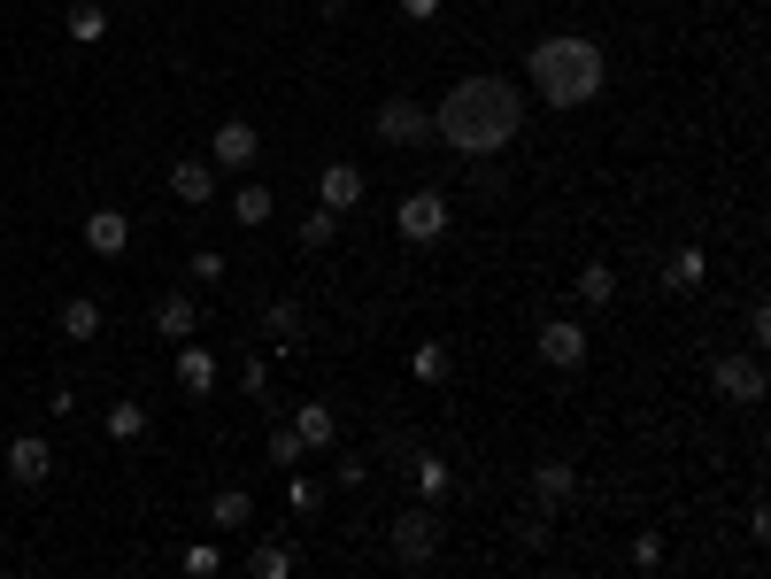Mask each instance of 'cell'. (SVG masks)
<instances>
[{"label": "cell", "instance_id": "cell-3", "mask_svg": "<svg viewBox=\"0 0 771 579\" xmlns=\"http://www.w3.org/2000/svg\"><path fill=\"white\" fill-rule=\"evenodd\" d=\"M394 224H401V239H440V232H448V201H440V194H409Z\"/></svg>", "mask_w": 771, "mask_h": 579}, {"label": "cell", "instance_id": "cell-22", "mask_svg": "<svg viewBox=\"0 0 771 579\" xmlns=\"http://www.w3.org/2000/svg\"><path fill=\"white\" fill-rule=\"evenodd\" d=\"M232 217H239V224H271V194H263V186H239V194H232Z\"/></svg>", "mask_w": 771, "mask_h": 579}, {"label": "cell", "instance_id": "cell-4", "mask_svg": "<svg viewBox=\"0 0 771 579\" xmlns=\"http://www.w3.org/2000/svg\"><path fill=\"white\" fill-rule=\"evenodd\" d=\"M433 549H440V518H433V510H409V518L394 526V556H401V564H424Z\"/></svg>", "mask_w": 771, "mask_h": 579}, {"label": "cell", "instance_id": "cell-25", "mask_svg": "<svg viewBox=\"0 0 771 579\" xmlns=\"http://www.w3.org/2000/svg\"><path fill=\"white\" fill-rule=\"evenodd\" d=\"M618 294V279L602 271V263H594V271H579V301H610Z\"/></svg>", "mask_w": 771, "mask_h": 579}, {"label": "cell", "instance_id": "cell-12", "mask_svg": "<svg viewBox=\"0 0 771 579\" xmlns=\"http://www.w3.org/2000/svg\"><path fill=\"white\" fill-rule=\"evenodd\" d=\"M170 194H178L186 209H201L216 194V171H209V162H170Z\"/></svg>", "mask_w": 771, "mask_h": 579}, {"label": "cell", "instance_id": "cell-24", "mask_svg": "<svg viewBox=\"0 0 771 579\" xmlns=\"http://www.w3.org/2000/svg\"><path fill=\"white\" fill-rule=\"evenodd\" d=\"M247 564H254V571H263V579H286V571H294V556H286L278 541H263V549H254V556H247Z\"/></svg>", "mask_w": 771, "mask_h": 579}, {"label": "cell", "instance_id": "cell-19", "mask_svg": "<svg viewBox=\"0 0 771 579\" xmlns=\"http://www.w3.org/2000/svg\"><path fill=\"white\" fill-rule=\"evenodd\" d=\"M702 271H710V263H702V247H679V256H671V271H663V279H671L679 294H695V286H702Z\"/></svg>", "mask_w": 771, "mask_h": 579}, {"label": "cell", "instance_id": "cell-15", "mask_svg": "<svg viewBox=\"0 0 771 579\" xmlns=\"http://www.w3.org/2000/svg\"><path fill=\"white\" fill-rule=\"evenodd\" d=\"M533 494H540V510H556L563 494H571V464H563V456H540V471H533Z\"/></svg>", "mask_w": 771, "mask_h": 579}, {"label": "cell", "instance_id": "cell-23", "mask_svg": "<svg viewBox=\"0 0 771 579\" xmlns=\"http://www.w3.org/2000/svg\"><path fill=\"white\" fill-rule=\"evenodd\" d=\"M409 371H416L424 386H440V379H448V348H433V341H424V348L409 356Z\"/></svg>", "mask_w": 771, "mask_h": 579}, {"label": "cell", "instance_id": "cell-16", "mask_svg": "<svg viewBox=\"0 0 771 579\" xmlns=\"http://www.w3.org/2000/svg\"><path fill=\"white\" fill-rule=\"evenodd\" d=\"M178 386H186V394H209V386H216V356H209V348H178Z\"/></svg>", "mask_w": 771, "mask_h": 579}, {"label": "cell", "instance_id": "cell-17", "mask_svg": "<svg viewBox=\"0 0 771 579\" xmlns=\"http://www.w3.org/2000/svg\"><path fill=\"white\" fill-rule=\"evenodd\" d=\"M294 433H301V448H332V433H339V426H332V409H324V402H309L301 418H294Z\"/></svg>", "mask_w": 771, "mask_h": 579}, {"label": "cell", "instance_id": "cell-8", "mask_svg": "<svg viewBox=\"0 0 771 579\" xmlns=\"http://www.w3.org/2000/svg\"><path fill=\"white\" fill-rule=\"evenodd\" d=\"M209 155L224 162V171H247V162H254V155H263V139H254V124H239V116H232V124H216V139H209Z\"/></svg>", "mask_w": 771, "mask_h": 579}, {"label": "cell", "instance_id": "cell-1", "mask_svg": "<svg viewBox=\"0 0 771 579\" xmlns=\"http://www.w3.org/2000/svg\"><path fill=\"white\" fill-rule=\"evenodd\" d=\"M518 86H501V77H463V86L440 101V139L456 155H501L509 139H518Z\"/></svg>", "mask_w": 771, "mask_h": 579}, {"label": "cell", "instance_id": "cell-30", "mask_svg": "<svg viewBox=\"0 0 771 579\" xmlns=\"http://www.w3.org/2000/svg\"><path fill=\"white\" fill-rule=\"evenodd\" d=\"M332 232H339V217H332V209H316V217H309V224H301V239H309V247H324V239H332Z\"/></svg>", "mask_w": 771, "mask_h": 579}, {"label": "cell", "instance_id": "cell-28", "mask_svg": "<svg viewBox=\"0 0 771 579\" xmlns=\"http://www.w3.org/2000/svg\"><path fill=\"white\" fill-rule=\"evenodd\" d=\"M416 486L440 494V486H448V464H440V456H416Z\"/></svg>", "mask_w": 771, "mask_h": 579}, {"label": "cell", "instance_id": "cell-29", "mask_svg": "<svg viewBox=\"0 0 771 579\" xmlns=\"http://www.w3.org/2000/svg\"><path fill=\"white\" fill-rule=\"evenodd\" d=\"M224 279V256H216V247H201V256H194V286H216Z\"/></svg>", "mask_w": 771, "mask_h": 579}, {"label": "cell", "instance_id": "cell-27", "mask_svg": "<svg viewBox=\"0 0 771 579\" xmlns=\"http://www.w3.org/2000/svg\"><path fill=\"white\" fill-rule=\"evenodd\" d=\"M271 333H278V341H301V309H294V301H271Z\"/></svg>", "mask_w": 771, "mask_h": 579}, {"label": "cell", "instance_id": "cell-32", "mask_svg": "<svg viewBox=\"0 0 771 579\" xmlns=\"http://www.w3.org/2000/svg\"><path fill=\"white\" fill-rule=\"evenodd\" d=\"M401 9H409V16H433V9H440V0H401Z\"/></svg>", "mask_w": 771, "mask_h": 579}, {"label": "cell", "instance_id": "cell-18", "mask_svg": "<svg viewBox=\"0 0 771 579\" xmlns=\"http://www.w3.org/2000/svg\"><path fill=\"white\" fill-rule=\"evenodd\" d=\"M139 433H147V409H139V402H109V441H124V448H132Z\"/></svg>", "mask_w": 771, "mask_h": 579}, {"label": "cell", "instance_id": "cell-11", "mask_svg": "<svg viewBox=\"0 0 771 579\" xmlns=\"http://www.w3.org/2000/svg\"><path fill=\"white\" fill-rule=\"evenodd\" d=\"M316 194H324V209H332V217H339V209H356V201H363V171H356V162H324Z\"/></svg>", "mask_w": 771, "mask_h": 579}, {"label": "cell", "instance_id": "cell-5", "mask_svg": "<svg viewBox=\"0 0 771 579\" xmlns=\"http://www.w3.org/2000/svg\"><path fill=\"white\" fill-rule=\"evenodd\" d=\"M540 364H556V371H579V364H586V333H579L571 317L540 324Z\"/></svg>", "mask_w": 771, "mask_h": 579}, {"label": "cell", "instance_id": "cell-9", "mask_svg": "<svg viewBox=\"0 0 771 579\" xmlns=\"http://www.w3.org/2000/svg\"><path fill=\"white\" fill-rule=\"evenodd\" d=\"M85 247H94V256H124V247H132V217L124 209H94V217H85Z\"/></svg>", "mask_w": 771, "mask_h": 579}, {"label": "cell", "instance_id": "cell-20", "mask_svg": "<svg viewBox=\"0 0 771 579\" xmlns=\"http://www.w3.org/2000/svg\"><path fill=\"white\" fill-rule=\"evenodd\" d=\"M209 518H216V526H247V518H254V503H247V486H224L216 503H209Z\"/></svg>", "mask_w": 771, "mask_h": 579}, {"label": "cell", "instance_id": "cell-31", "mask_svg": "<svg viewBox=\"0 0 771 579\" xmlns=\"http://www.w3.org/2000/svg\"><path fill=\"white\" fill-rule=\"evenodd\" d=\"M633 564L656 571V564H663V533H641V541H633Z\"/></svg>", "mask_w": 771, "mask_h": 579}, {"label": "cell", "instance_id": "cell-13", "mask_svg": "<svg viewBox=\"0 0 771 579\" xmlns=\"http://www.w3.org/2000/svg\"><path fill=\"white\" fill-rule=\"evenodd\" d=\"M54 324H62V341H94V333H101V301H94V294H70Z\"/></svg>", "mask_w": 771, "mask_h": 579}, {"label": "cell", "instance_id": "cell-14", "mask_svg": "<svg viewBox=\"0 0 771 579\" xmlns=\"http://www.w3.org/2000/svg\"><path fill=\"white\" fill-rule=\"evenodd\" d=\"M194 324H201V309H194V294H162V301H154V333H170V341H186V333H194Z\"/></svg>", "mask_w": 771, "mask_h": 579}, {"label": "cell", "instance_id": "cell-6", "mask_svg": "<svg viewBox=\"0 0 771 579\" xmlns=\"http://www.w3.org/2000/svg\"><path fill=\"white\" fill-rule=\"evenodd\" d=\"M718 394L725 402H763V364L756 356H718Z\"/></svg>", "mask_w": 771, "mask_h": 579}, {"label": "cell", "instance_id": "cell-26", "mask_svg": "<svg viewBox=\"0 0 771 579\" xmlns=\"http://www.w3.org/2000/svg\"><path fill=\"white\" fill-rule=\"evenodd\" d=\"M301 456H309V448H301V433H294V426H286V433H271V464H286V471H294Z\"/></svg>", "mask_w": 771, "mask_h": 579}, {"label": "cell", "instance_id": "cell-2", "mask_svg": "<svg viewBox=\"0 0 771 579\" xmlns=\"http://www.w3.org/2000/svg\"><path fill=\"white\" fill-rule=\"evenodd\" d=\"M533 77L556 109H579V101L602 94V47H586L579 32H556V39L533 47Z\"/></svg>", "mask_w": 771, "mask_h": 579}, {"label": "cell", "instance_id": "cell-7", "mask_svg": "<svg viewBox=\"0 0 771 579\" xmlns=\"http://www.w3.org/2000/svg\"><path fill=\"white\" fill-rule=\"evenodd\" d=\"M47 471H54V448H47L39 433L9 441V479H16V486H47Z\"/></svg>", "mask_w": 771, "mask_h": 579}, {"label": "cell", "instance_id": "cell-21", "mask_svg": "<svg viewBox=\"0 0 771 579\" xmlns=\"http://www.w3.org/2000/svg\"><path fill=\"white\" fill-rule=\"evenodd\" d=\"M101 32H109V16L94 9V0H77V9H70V39H77V47H94Z\"/></svg>", "mask_w": 771, "mask_h": 579}, {"label": "cell", "instance_id": "cell-10", "mask_svg": "<svg viewBox=\"0 0 771 579\" xmlns=\"http://www.w3.org/2000/svg\"><path fill=\"white\" fill-rule=\"evenodd\" d=\"M424 124H433V116H424L416 101H378V139H394V147H409V139H424Z\"/></svg>", "mask_w": 771, "mask_h": 579}]
</instances>
